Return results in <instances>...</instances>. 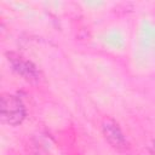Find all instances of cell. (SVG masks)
<instances>
[{"instance_id": "7a4b0ae2", "label": "cell", "mask_w": 155, "mask_h": 155, "mask_svg": "<svg viewBox=\"0 0 155 155\" xmlns=\"http://www.w3.org/2000/svg\"><path fill=\"white\" fill-rule=\"evenodd\" d=\"M7 57H8V62L11 63L13 70L18 73L19 75H22L24 79L29 81H38L40 79V71L38 70L34 63L15 53H8Z\"/></svg>"}, {"instance_id": "277c9868", "label": "cell", "mask_w": 155, "mask_h": 155, "mask_svg": "<svg viewBox=\"0 0 155 155\" xmlns=\"http://www.w3.org/2000/svg\"><path fill=\"white\" fill-rule=\"evenodd\" d=\"M151 153L155 155V140H154V143H153V145H151Z\"/></svg>"}, {"instance_id": "3957f363", "label": "cell", "mask_w": 155, "mask_h": 155, "mask_svg": "<svg viewBox=\"0 0 155 155\" xmlns=\"http://www.w3.org/2000/svg\"><path fill=\"white\" fill-rule=\"evenodd\" d=\"M102 131H103V134H104L105 139L115 149H117L120 151H124L128 148V143H127L121 128L119 127V125L115 121L105 120L102 124Z\"/></svg>"}, {"instance_id": "6da1fadb", "label": "cell", "mask_w": 155, "mask_h": 155, "mask_svg": "<svg viewBox=\"0 0 155 155\" xmlns=\"http://www.w3.org/2000/svg\"><path fill=\"white\" fill-rule=\"evenodd\" d=\"M0 116L5 124L18 125L25 117V107L21 98L15 94L4 93L0 101Z\"/></svg>"}]
</instances>
